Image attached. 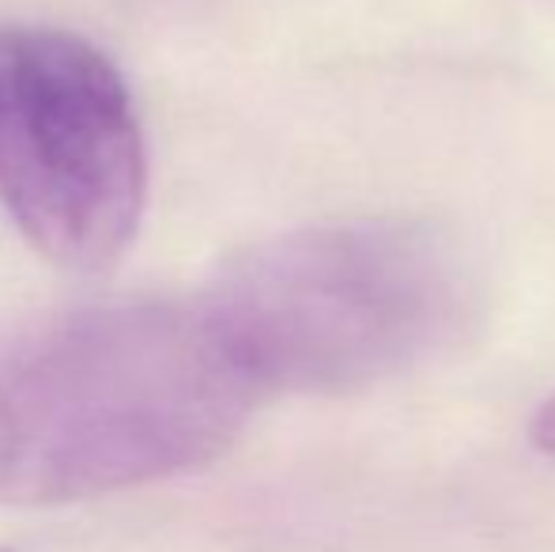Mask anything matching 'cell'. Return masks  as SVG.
Returning <instances> with one entry per match:
<instances>
[{"label":"cell","instance_id":"obj_1","mask_svg":"<svg viewBox=\"0 0 555 552\" xmlns=\"http://www.w3.org/2000/svg\"><path fill=\"white\" fill-rule=\"evenodd\" d=\"M257 406L201 295L30 314L0 330V503L61 508L193 473Z\"/></svg>","mask_w":555,"mask_h":552},{"label":"cell","instance_id":"obj_2","mask_svg":"<svg viewBox=\"0 0 555 552\" xmlns=\"http://www.w3.org/2000/svg\"><path fill=\"white\" fill-rule=\"evenodd\" d=\"M201 303L261 398L348 394L457 345L480 314V273L442 223L363 216L246 246Z\"/></svg>","mask_w":555,"mask_h":552},{"label":"cell","instance_id":"obj_3","mask_svg":"<svg viewBox=\"0 0 555 552\" xmlns=\"http://www.w3.org/2000/svg\"><path fill=\"white\" fill-rule=\"evenodd\" d=\"M147 147L121 68L61 27H0V205L50 266L103 273L140 231Z\"/></svg>","mask_w":555,"mask_h":552},{"label":"cell","instance_id":"obj_4","mask_svg":"<svg viewBox=\"0 0 555 552\" xmlns=\"http://www.w3.org/2000/svg\"><path fill=\"white\" fill-rule=\"evenodd\" d=\"M529 439L544 450V454H555V394L544 401L533 413V424H529Z\"/></svg>","mask_w":555,"mask_h":552},{"label":"cell","instance_id":"obj_5","mask_svg":"<svg viewBox=\"0 0 555 552\" xmlns=\"http://www.w3.org/2000/svg\"><path fill=\"white\" fill-rule=\"evenodd\" d=\"M0 552H4V549H0Z\"/></svg>","mask_w":555,"mask_h":552}]
</instances>
